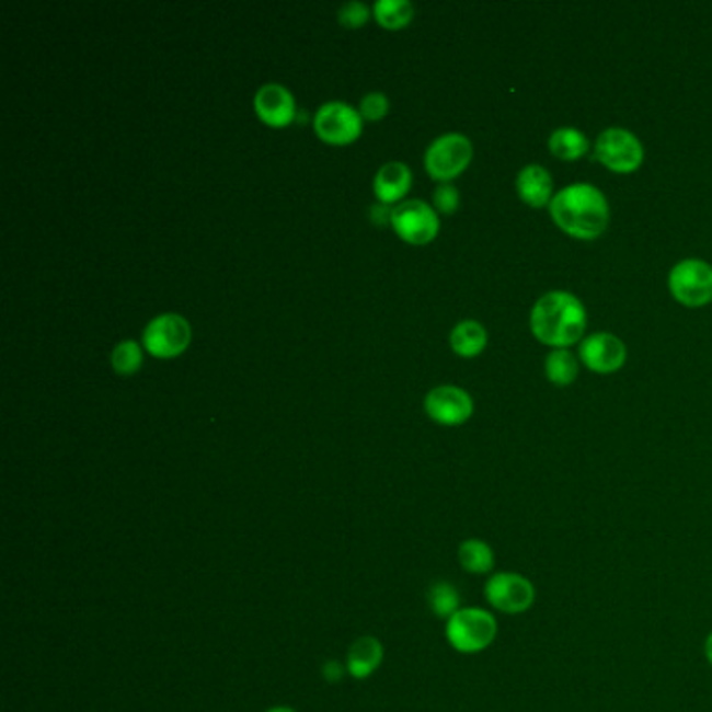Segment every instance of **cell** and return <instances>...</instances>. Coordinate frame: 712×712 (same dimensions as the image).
Wrapping results in <instances>:
<instances>
[{"label": "cell", "mask_w": 712, "mask_h": 712, "mask_svg": "<svg viewBox=\"0 0 712 712\" xmlns=\"http://www.w3.org/2000/svg\"><path fill=\"white\" fill-rule=\"evenodd\" d=\"M552 220L562 232L579 241L601 237L610 223V207L604 193L592 184H571L550 203Z\"/></svg>", "instance_id": "1"}, {"label": "cell", "mask_w": 712, "mask_h": 712, "mask_svg": "<svg viewBox=\"0 0 712 712\" xmlns=\"http://www.w3.org/2000/svg\"><path fill=\"white\" fill-rule=\"evenodd\" d=\"M587 326V313L573 292L552 290L535 303L531 333L543 345L566 349L579 341Z\"/></svg>", "instance_id": "2"}, {"label": "cell", "mask_w": 712, "mask_h": 712, "mask_svg": "<svg viewBox=\"0 0 712 712\" xmlns=\"http://www.w3.org/2000/svg\"><path fill=\"white\" fill-rule=\"evenodd\" d=\"M497 619L481 606H462L446 621V640L460 654H481L497 640Z\"/></svg>", "instance_id": "3"}, {"label": "cell", "mask_w": 712, "mask_h": 712, "mask_svg": "<svg viewBox=\"0 0 712 712\" xmlns=\"http://www.w3.org/2000/svg\"><path fill=\"white\" fill-rule=\"evenodd\" d=\"M491 610L499 615L518 617L529 612L537 600L533 581L516 571H499L490 575L483 587Z\"/></svg>", "instance_id": "4"}, {"label": "cell", "mask_w": 712, "mask_h": 712, "mask_svg": "<svg viewBox=\"0 0 712 712\" xmlns=\"http://www.w3.org/2000/svg\"><path fill=\"white\" fill-rule=\"evenodd\" d=\"M596 159L617 174H633L644 163V145L623 128H608L596 140Z\"/></svg>", "instance_id": "5"}, {"label": "cell", "mask_w": 712, "mask_h": 712, "mask_svg": "<svg viewBox=\"0 0 712 712\" xmlns=\"http://www.w3.org/2000/svg\"><path fill=\"white\" fill-rule=\"evenodd\" d=\"M670 295L686 308H702L712 301V266L702 260H684L668 274Z\"/></svg>", "instance_id": "6"}, {"label": "cell", "mask_w": 712, "mask_h": 712, "mask_svg": "<svg viewBox=\"0 0 712 712\" xmlns=\"http://www.w3.org/2000/svg\"><path fill=\"white\" fill-rule=\"evenodd\" d=\"M472 159V142L464 134L451 133L430 142L424 156L426 172L439 182L460 176Z\"/></svg>", "instance_id": "7"}, {"label": "cell", "mask_w": 712, "mask_h": 712, "mask_svg": "<svg viewBox=\"0 0 712 712\" xmlns=\"http://www.w3.org/2000/svg\"><path fill=\"white\" fill-rule=\"evenodd\" d=\"M391 223L403 241L426 245L439 234V218L435 209L421 199L403 200L393 207Z\"/></svg>", "instance_id": "8"}, {"label": "cell", "mask_w": 712, "mask_h": 712, "mask_svg": "<svg viewBox=\"0 0 712 712\" xmlns=\"http://www.w3.org/2000/svg\"><path fill=\"white\" fill-rule=\"evenodd\" d=\"M142 343L151 356H180L191 343V326L179 313H161L147 324Z\"/></svg>", "instance_id": "9"}, {"label": "cell", "mask_w": 712, "mask_h": 712, "mask_svg": "<svg viewBox=\"0 0 712 712\" xmlns=\"http://www.w3.org/2000/svg\"><path fill=\"white\" fill-rule=\"evenodd\" d=\"M361 115L345 103H326L313 115L315 134L331 145H347L361 133Z\"/></svg>", "instance_id": "10"}, {"label": "cell", "mask_w": 712, "mask_h": 712, "mask_svg": "<svg viewBox=\"0 0 712 712\" xmlns=\"http://www.w3.org/2000/svg\"><path fill=\"white\" fill-rule=\"evenodd\" d=\"M424 410L435 423L460 426L472 416L474 403L464 389L453 384H441L426 395Z\"/></svg>", "instance_id": "11"}, {"label": "cell", "mask_w": 712, "mask_h": 712, "mask_svg": "<svg viewBox=\"0 0 712 712\" xmlns=\"http://www.w3.org/2000/svg\"><path fill=\"white\" fill-rule=\"evenodd\" d=\"M581 361L598 375H612L627 361V347L619 336L610 333L589 334L579 347Z\"/></svg>", "instance_id": "12"}, {"label": "cell", "mask_w": 712, "mask_h": 712, "mask_svg": "<svg viewBox=\"0 0 712 712\" xmlns=\"http://www.w3.org/2000/svg\"><path fill=\"white\" fill-rule=\"evenodd\" d=\"M255 112L267 126L283 128L295 119L292 94L280 84H264L255 94Z\"/></svg>", "instance_id": "13"}, {"label": "cell", "mask_w": 712, "mask_h": 712, "mask_svg": "<svg viewBox=\"0 0 712 712\" xmlns=\"http://www.w3.org/2000/svg\"><path fill=\"white\" fill-rule=\"evenodd\" d=\"M384 661V647L380 644L379 638L375 635H361L347 650L345 667L354 679H368L372 677Z\"/></svg>", "instance_id": "14"}, {"label": "cell", "mask_w": 712, "mask_h": 712, "mask_svg": "<svg viewBox=\"0 0 712 712\" xmlns=\"http://www.w3.org/2000/svg\"><path fill=\"white\" fill-rule=\"evenodd\" d=\"M516 191L518 197L522 203H527L533 209H541L546 205H550L554 199V182L552 176L546 168L541 165H527L520 170L518 179H516Z\"/></svg>", "instance_id": "15"}, {"label": "cell", "mask_w": 712, "mask_h": 712, "mask_svg": "<svg viewBox=\"0 0 712 712\" xmlns=\"http://www.w3.org/2000/svg\"><path fill=\"white\" fill-rule=\"evenodd\" d=\"M412 184V172L405 163L391 161L384 163L375 179V195L380 203H395L400 200Z\"/></svg>", "instance_id": "16"}, {"label": "cell", "mask_w": 712, "mask_h": 712, "mask_svg": "<svg viewBox=\"0 0 712 712\" xmlns=\"http://www.w3.org/2000/svg\"><path fill=\"white\" fill-rule=\"evenodd\" d=\"M458 562L468 575H476V577L493 575L495 552L485 539L468 537L458 548Z\"/></svg>", "instance_id": "17"}, {"label": "cell", "mask_w": 712, "mask_h": 712, "mask_svg": "<svg viewBox=\"0 0 712 712\" xmlns=\"http://www.w3.org/2000/svg\"><path fill=\"white\" fill-rule=\"evenodd\" d=\"M449 343L458 356L476 357L487 347V331L474 320H464L451 331Z\"/></svg>", "instance_id": "18"}, {"label": "cell", "mask_w": 712, "mask_h": 712, "mask_svg": "<svg viewBox=\"0 0 712 712\" xmlns=\"http://www.w3.org/2000/svg\"><path fill=\"white\" fill-rule=\"evenodd\" d=\"M550 151L562 161H577L589 151V138L577 128H560L550 136Z\"/></svg>", "instance_id": "19"}, {"label": "cell", "mask_w": 712, "mask_h": 712, "mask_svg": "<svg viewBox=\"0 0 712 712\" xmlns=\"http://www.w3.org/2000/svg\"><path fill=\"white\" fill-rule=\"evenodd\" d=\"M426 600H428V606L433 610L435 617L439 619H451L460 608H462V598H460V592L456 585L447 583V581H437L428 587V594H426Z\"/></svg>", "instance_id": "20"}, {"label": "cell", "mask_w": 712, "mask_h": 712, "mask_svg": "<svg viewBox=\"0 0 712 712\" xmlns=\"http://www.w3.org/2000/svg\"><path fill=\"white\" fill-rule=\"evenodd\" d=\"M579 375L577 357L569 349H554L546 357V377L556 387H569L573 384Z\"/></svg>", "instance_id": "21"}, {"label": "cell", "mask_w": 712, "mask_h": 712, "mask_svg": "<svg viewBox=\"0 0 712 712\" xmlns=\"http://www.w3.org/2000/svg\"><path fill=\"white\" fill-rule=\"evenodd\" d=\"M375 18L387 30H400L412 22L414 7L407 0H379L375 4Z\"/></svg>", "instance_id": "22"}, {"label": "cell", "mask_w": 712, "mask_h": 712, "mask_svg": "<svg viewBox=\"0 0 712 712\" xmlns=\"http://www.w3.org/2000/svg\"><path fill=\"white\" fill-rule=\"evenodd\" d=\"M113 370L117 375H134L142 364V352L140 345L134 341L119 343L112 354Z\"/></svg>", "instance_id": "23"}, {"label": "cell", "mask_w": 712, "mask_h": 712, "mask_svg": "<svg viewBox=\"0 0 712 712\" xmlns=\"http://www.w3.org/2000/svg\"><path fill=\"white\" fill-rule=\"evenodd\" d=\"M368 18H370V9L359 0L345 2L338 9V22L343 23L345 27H359V25L368 22Z\"/></svg>", "instance_id": "24"}, {"label": "cell", "mask_w": 712, "mask_h": 712, "mask_svg": "<svg viewBox=\"0 0 712 712\" xmlns=\"http://www.w3.org/2000/svg\"><path fill=\"white\" fill-rule=\"evenodd\" d=\"M389 112V99L382 94V92H370L361 99V105H359V115L364 119H372L377 122L380 117H384Z\"/></svg>", "instance_id": "25"}, {"label": "cell", "mask_w": 712, "mask_h": 712, "mask_svg": "<svg viewBox=\"0 0 712 712\" xmlns=\"http://www.w3.org/2000/svg\"><path fill=\"white\" fill-rule=\"evenodd\" d=\"M433 200H435V207L441 211V214H453L460 205V193L453 184L449 182H441L435 193H433Z\"/></svg>", "instance_id": "26"}, {"label": "cell", "mask_w": 712, "mask_h": 712, "mask_svg": "<svg viewBox=\"0 0 712 712\" xmlns=\"http://www.w3.org/2000/svg\"><path fill=\"white\" fill-rule=\"evenodd\" d=\"M345 673H347V667H343V665L336 663V661H329V663H324V667H322V675H324L326 681H331V684L341 681Z\"/></svg>", "instance_id": "27"}, {"label": "cell", "mask_w": 712, "mask_h": 712, "mask_svg": "<svg viewBox=\"0 0 712 712\" xmlns=\"http://www.w3.org/2000/svg\"><path fill=\"white\" fill-rule=\"evenodd\" d=\"M391 211L393 209H389L387 207V203H375L372 207H370V220L375 223H379V226H382V223L391 222Z\"/></svg>", "instance_id": "28"}, {"label": "cell", "mask_w": 712, "mask_h": 712, "mask_svg": "<svg viewBox=\"0 0 712 712\" xmlns=\"http://www.w3.org/2000/svg\"><path fill=\"white\" fill-rule=\"evenodd\" d=\"M704 658H707V663L712 667V631L707 635V640H704Z\"/></svg>", "instance_id": "29"}, {"label": "cell", "mask_w": 712, "mask_h": 712, "mask_svg": "<svg viewBox=\"0 0 712 712\" xmlns=\"http://www.w3.org/2000/svg\"><path fill=\"white\" fill-rule=\"evenodd\" d=\"M266 712H297L295 709H290V707H272V709H267Z\"/></svg>", "instance_id": "30"}]
</instances>
